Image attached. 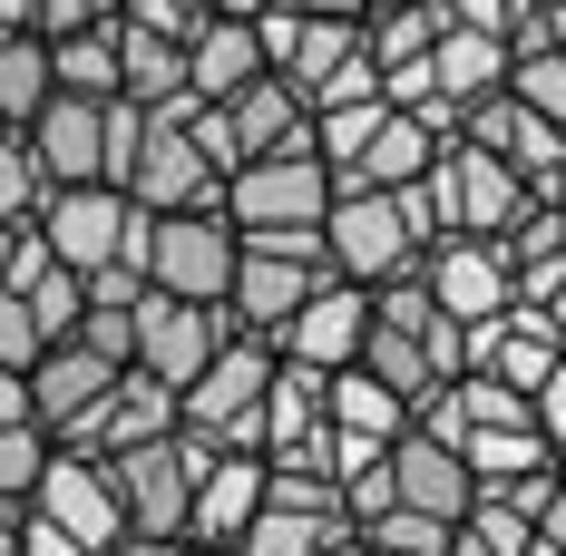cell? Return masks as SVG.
<instances>
[{"instance_id":"6da1fadb","label":"cell","mask_w":566,"mask_h":556,"mask_svg":"<svg viewBox=\"0 0 566 556\" xmlns=\"http://www.w3.org/2000/svg\"><path fill=\"white\" fill-rule=\"evenodd\" d=\"M226 216L244 244H283V254H323V216H333V167L323 147H264L226 176ZM333 264V254H323Z\"/></svg>"},{"instance_id":"7a4b0ae2","label":"cell","mask_w":566,"mask_h":556,"mask_svg":"<svg viewBox=\"0 0 566 556\" xmlns=\"http://www.w3.org/2000/svg\"><path fill=\"white\" fill-rule=\"evenodd\" d=\"M147 206L117 186V176H88V186H50L40 196V234H50L59 264H78V274H98V264H137L147 274Z\"/></svg>"},{"instance_id":"3957f363","label":"cell","mask_w":566,"mask_h":556,"mask_svg":"<svg viewBox=\"0 0 566 556\" xmlns=\"http://www.w3.org/2000/svg\"><path fill=\"white\" fill-rule=\"evenodd\" d=\"M323 254H333V274H352V283H391V274H420L430 234H420V216H410L400 186H333Z\"/></svg>"},{"instance_id":"277c9868","label":"cell","mask_w":566,"mask_h":556,"mask_svg":"<svg viewBox=\"0 0 566 556\" xmlns=\"http://www.w3.org/2000/svg\"><path fill=\"white\" fill-rule=\"evenodd\" d=\"M264 381H274V342L234 333L196 381L176 390V430H196L216 449H264Z\"/></svg>"},{"instance_id":"5b68a950","label":"cell","mask_w":566,"mask_h":556,"mask_svg":"<svg viewBox=\"0 0 566 556\" xmlns=\"http://www.w3.org/2000/svg\"><path fill=\"white\" fill-rule=\"evenodd\" d=\"M234 264H244V234L226 206H176L147 224V283L157 293H196V303H226Z\"/></svg>"},{"instance_id":"8992f818","label":"cell","mask_w":566,"mask_h":556,"mask_svg":"<svg viewBox=\"0 0 566 556\" xmlns=\"http://www.w3.org/2000/svg\"><path fill=\"white\" fill-rule=\"evenodd\" d=\"M117 186H127L147 216H176V206H226V167L196 147L186 98L147 117V137H137V157H127V176H117Z\"/></svg>"},{"instance_id":"52a82bcc","label":"cell","mask_w":566,"mask_h":556,"mask_svg":"<svg viewBox=\"0 0 566 556\" xmlns=\"http://www.w3.org/2000/svg\"><path fill=\"white\" fill-rule=\"evenodd\" d=\"M117 479V507H127V527H147V537H186V517H196V449L186 430L167 440H137V449H98Z\"/></svg>"},{"instance_id":"ba28073f","label":"cell","mask_w":566,"mask_h":556,"mask_svg":"<svg viewBox=\"0 0 566 556\" xmlns=\"http://www.w3.org/2000/svg\"><path fill=\"white\" fill-rule=\"evenodd\" d=\"M234 333H244V323H234L226 303H196V293H157V283L137 293V361H147L157 381H176V390L196 381V371H206V361H216Z\"/></svg>"},{"instance_id":"9c48e42d","label":"cell","mask_w":566,"mask_h":556,"mask_svg":"<svg viewBox=\"0 0 566 556\" xmlns=\"http://www.w3.org/2000/svg\"><path fill=\"white\" fill-rule=\"evenodd\" d=\"M459 137H479L489 157H509L527 196H557V186H566V117L527 108L517 88H489V98H469V127H459Z\"/></svg>"},{"instance_id":"30bf717a","label":"cell","mask_w":566,"mask_h":556,"mask_svg":"<svg viewBox=\"0 0 566 556\" xmlns=\"http://www.w3.org/2000/svg\"><path fill=\"white\" fill-rule=\"evenodd\" d=\"M127 371V361H108L98 342H78V333H59L40 361H30V420L50 430L59 449H78V430L98 420V400H108V381Z\"/></svg>"},{"instance_id":"8fae6325","label":"cell","mask_w":566,"mask_h":556,"mask_svg":"<svg viewBox=\"0 0 566 556\" xmlns=\"http://www.w3.org/2000/svg\"><path fill=\"white\" fill-rule=\"evenodd\" d=\"M30 507H40V517H59L69 537H88L98 556L127 537V507H117V479H108V459H98V449H59V440H50Z\"/></svg>"},{"instance_id":"7c38bea8","label":"cell","mask_w":566,"mask_h":556,"mask_svg":"<svg viewBox=\"0 0 566 556\" xmlns=\"http://www.w3.org/2000/svg\"><path fill=\"white\" fill-rule=\"evenodd\" d=\"M420 283L440 293V313H450V323H489V313H509V303H517L499 234H440V244L420 254Z\"/></svg>"},{"instance_id":"4fadbf2b","label":"cell","mask_w":566,"mask_h":556,"mask_svg":"<svg viewBox=\"0 0 566 556\" xmlns=\"http://www.w3.org/2000/svg\"><path fill=\"white\" fill-rule=\"evenodd\" d=\"M361 333H371V283L352 274H323L303 303H293V323L274 333V352H293V361H323V371H342V361H361Z\"/></svg>"},{"instance_id":"5bb4252c","label":"cell","mask_w":566,"mask_h":556,"mask_svg":"<svg viewBox=\"0 0 566 556\" xmlns=\"http://www.w3.org/2000/svg\"><path fill=\"white\" fill-rule=\"evenodd\" d=\"M333 274L323 254H283V244H244V264H234V293H226V313L244 323V333H264L274 342L283 323H293V303L313 293V283Z\"/></svg>"},{"instance_id":"9a60e30c","label":"cell","mask_w":566,"mask_h":556,"mask_svg":"<svg viewBox=\"0 0 566 556\" xmlns=\"http://www.w3.org/2000/svg\"><path fill=\"white\" fill-rule=\"evenodd\" d=\"M186 449H196V517H186V537H226L264 507V449H216L186 430Z\"/></svg>"},{"instance_id":"2e32d148","label":"cell","mask_w":566,"mask_h":556,"mask_svg":"<svg viewBox=\"0 0 566 556\" xmlns=\"http://www.w3.org/2000/svg\"><path fill=\"white\" fill-rule=\"evenodd\" d=\"M30 147H40V176H50V186L108 176V98H69V88H50V108L30 117Z\"/></svg>"},{"instance_id":"e0dca14e","label":"cell","mask_w":566,"mask_h":556,"mask_svg":"<svg viewBox=\"0 0 566 556\" xmlns=\"http://www.w3.org/2000/svg\"><path fill=\"white\" fill-rule=\"evenodd\" d=\"M391 489H400V507H430V517H469V499H479L469 449L440 440V430H420V420L391 440Z\"/></svg>"},{"instance_id":"ac0fdd59","label":"cell","mask_w":566,"mask_h":556,"mask_svg":"<svg viewBox=\"0 0 566 556\" xmlns=\"http://www.w3.org/2000/svg\"><path fill=\"white\" fill-rule=\"evenodd\" d=\"M244 78H264L254 10H206V20L186 30V88H196V98H234Z\"/></svg>"},{"instance_id":"d6986e66","label":"cell","mask_w":566,"mask_h":556,"mask_svg":"<svg viewBox=\"0 0 566 556\" xmlns=\"http://www.w3.org/2000/svg\"><path fill=\"white\" fill-rule=\"evenodd\" d=\"M176 430V381H157L147 361H127L98 400V420L78 430V449H137V440H167Z\"/></svg>"},{"instance_id":"ffe728a7","label":"cell","mask_w":566,"mask_h":556,"mask_svg":"<svg viewBox=\"0 0 566 556\" xmlns=\"http://www.w3.org/2000/svg\"><path fill=\"white\" fill-rule=\"evenodd\" d=\"M234 137H244V157H264V147H313V98L283 78V69H264V78H244L226 98Z\"/></svg>"},{"instance_id":"44dd1931","label":"cell","mask_w":566,"mask_h":556,"mask_svg":"<svg viewBox=\"0 0 566 556\" xmlns=\"http://www.w3.org/2000/svg\"><path fill=\"white\" fill-rule=\"evenodd\" d=\"M430 157H440V137H430L410 108H381V127H371V137L333 167V186H410Z\"/></svg>"},{"instance_id":"7402d4cb","label":"cell","mask_w":566,"mask_h":556,"mask_svg":"<svg viewBox=\"0 0 566 556\" xmlns=\"http://www.w3.org/2000/svg\"><path fill=\"white\" fill-rule=\"evenodd\" d=\"M313 430H333V371H323V361L274 352V381H264V449L313 440Z\"/></svg>"},{"instance_id":"603a6c76","label":"cell","mask_w":566,"mask_h":556,"mask_svg":"<svg viewBox=\"0 0 566 556\" xmlns=\"http://www.w3.org/2000/svg\"><path fill=\"white\" fill-rule=\"evenodd\" d=\"M117 88L147 98V108H176V98H186V40L117 10Z\"/></svg>"},{"instance_id":"cb8c5ba5","label":"cell","mask_w":566,"mask_h":556,"mask_svg":"<svg viewBox=\"0 0 566 556\" xmlns=\"http://www.w3.org/2000/svg\"><path fill=\"white\" fill-rule=\"evenodd\" d=\"M430 69H440V98H489V88H509V40L499 30H469V20H450L440 30V50H430Z\"/></svg>"},{"instance_id":"d4e9b609","label":"cell","mask_w":566,"mask_h":556,"mask_svg":"<svg viewBox=\"0 0 566 556\" xmlns=\"http://www.w3.org/2000/svg\"><path fill=\"white\" fill-rule=\"evenodd\" d=\"M333 430H352V440H400V430H410V400H400L371 361H342L333 371Z\"/></svg>"},{"instance_id":"484cf974","label":"cell","mask_w":566,"mask_h":556,"mask_svg":"<svg viewBox=\"0 0 566 556\" xmlns=\"http://www.w3.org/2000/svg\"><path fill=\"white\" fill-rule=\"evenodd\" d=\"M469 479L479 489H509V479H527V469H557V440L537 430V420H499V430H469Z\"/></svg>"},{"instance_id":"4316f807","label":"cell","mask_w":566,"mask_h":556,"mask_svg":"<svg viewBox=\"0 0 566 556\" xmlns=\"http://www.w3.org/2000/svg\"><path fill=\"white\" fill-rule=\"evenodd\" d=\"M50 88H69V98H117V20L59 30L50 40Z\"/></svg>"},{"instance_id":"83f0119b","label":"cell","mask_w":566,"mask_h":556,"mask_svg":"<svg viewBox=\"0 0 566 556\" xmlns=\"http://www.w3.org/2000/svg\"><path fill=\"white\" fill-rule=\"evenodd\" d=\"M333 527H352V517H323V507H283V499H264L244 527H234V556H313Z\"/></svg>"},{"instance_id":"f1b7e54d","label":"cell","mask_w":566,"mask_h":556,"mask_svg":"<svg viewBox=\"0 0 566 556\" xmlns=\"http://www.w3.org/2000/svg\"><path fill=\"white\" fill-rule=\"evenodd\" d=\"M440 30H450V10H440V0H391V10H361V40H371V59H381V69L440 50Z\"/></svg>"},{"instance_id":"f546056e","label":"cell","mask_w":566,"mask_h":556,"mask_svg":"<svg viewBox=\"0 0 566 556\" xmlns=\"http://www.w3.org/2000/svg\"><path fill=\"white\" fill-rule=\"evenodd\" d=\"M40 459H50V430H40V420H10V430H0V517H30Z\"/></svg>"},{"instance_id":"4dcf8cb0","label":"cell","mask_w":566,"mask_h":556,"mask_svg":"<svg viewBox=\"0 0 566 556\" xmlns=\"http://www.w3.org/2000/svg\"><path fill=\"white\" fill-rule=\"evenodd\" d=\"M40 196H50V176H40L30 127H0V216H40Z\"/></svg>"},{"instance_id":"1f68e13d","label":"cell","mask_w":566,"mask_h":556,"mask_svg":"<svg viewBox=\"0 0 566 556\" xmlns=\"http://www.w3.org/2000/svg\"><path fill=\"white\" fill-rule=\"evenodd\" d=\"M509 88L527 98V108L566 117V50H509Z\"/></svg>"},{"instance_id":"d6a6232c","label":"cell","mask_w":566,"mask_h":556,"mask_svg":"<svg viewBox=\"0 0 566 556\" xmlns=\"http://www.w3.org/2000/svg\"><path fill=\"white\" fill-rule=\"evenodd\" d=\"M40 352H50V333H40L30 293H10V283H0V361H10V371H30Z\"/></svg>"},{"instance_id":"836d02e7","label":"cell","mask_w":566,"mask_h":556,"mask_svg":"<svg viewBox=\"0 0 566 556\" xmlns=\"http://www.w3.org/2000/svg\"><path fill=\"white\" fill-rule=\"evenodd\" d=\"M78 342H98L108 361H137V303H88L78 313Z\"/></svg>"},{"instance_id":"e575fe53","label":"cell","mask_w":566,"mask_h":556,"mask_svg":"<svg viewBox=\"0 0 566 556\" xmlns=\"http://www.w3.org/2000/svg\"><path fill=\"white\" fill-rule=\"evenodd\" d=\"M98 20H117V0H40V40H59V30H98Z\"/></svg>"},{"instance_id":"d590c367","label":"cell","mask_w":566,"mask_h":556,"mask_svg":"<svg viewBox=\"0 0 566 556\" xmlns=\"http://www.w3.org/2000/svg\"><path fill=\"white\" fill-rule=\"evenodd\" d=\"M20 556H98V547H88V537H69L59 517H40V507H30V517H20Z\"/></svg>"},{"instance_id":"8d00e7d4","label":"cell","mask_w":566,"mask_h":556,"mask_svg":"<svg viewBox=\"0 0 566 556\" xmlns=\"http://www.w3.org/2000/svg\"><path fill=\"white\" fill-rule=\"evenodd\" d=\"M117 10H127V20H147V30H176V40H186L216 0H117Z\"/></svg>"},{"instance_id":"74e56055","label":"cell","mask_w":566,"mask_h":556,"mask_svg":"<svg viewBox=\"0 0 566 556\" xmlns=\"http://www.w3.org/2000/svg\"><path fill=\"white\" fill-rule=\"evenodd\" d=\"M537 430H547V440H566V361L537 381Z\"/></svg>"},{"instance_id":"f35d334b","label":"cell","mask_w":566,"mask_h":556,"mask_svg":"<svg viewBox=\"0 0 566 556\" xmlns=\"http://www.w3.org/2000/svg\"><path fill=\"white\" fill-rule=\"evenodd\" d=\"M10 420H30V371L0 361V430H10Z\"/></svg>"},{"instance_id":"ab89813d","label":"cell","mask_w":566,"mask_h":556,"mask_svg":"<svg viewBox=\"0 0 566 556\" xmlns=\"http://www.w3.org/2000/svg\"><path fill=\"white\" fill-rule=\"evenodd\" d=\"M108 556H186V537H147V527H127Z\"/></svg>"},{"instance_id":"60d3db41","label":"cell","mask_w":566,"mask_h":556,"mask_svg":"<svg viewBox=\"0 0 566 556\" xmlns=\"http://www.w3.org/2000/svg\"><path fill=\"white\" fill-rule=\"evenodd\" d=\"M313 556H371V537H361V527H333V537H323Z\"/></svg>"},{"instance_id":"b9f144b4","label":"cell","mask_w":566,"mask_h":556,"mask_svg":"<svg viewBox=\"0 0 566 556\" xmlns=\"http://www.w3.org/2000/svg\"><path fill=\"white\" fill-rule=\"evenodd\" d=\"M40 20V0H0V30H30Z\"/></svg>"},{"instance_id":"7bdbcfd3","label":"cell","mask_w":566,"mask_h":556,"mask_svg":"<svg viewBox=\"0 0 566 556\" xmlns=\"http://www.w3.org/2000/svg\"><path fill=\"white\" fill-rule=\"evenodd\" d=\"M293 10H342V20H361V0H293Z\"/></svg>"},{"instance_id":"ee69618b","label":"cell","mask_w":566,"mask_h":556,"mask_svg":"<svg viewBox=\"0 0 566 556\" xmlns=\"http://www.w3.org/2000/svg\"><path fill=\"white\" fill-rule=\"evenodd\" d=\"M0 556H20V517H0Z\"/></svg>"},{"instance_id":"f6af8a7d","label":"cell","mask_w":566,"mask_h":556,"mask_svg":"<svg viewBox=\"0 0 566 556\" xmlns=\"http://www.w3.org/2000/svg\"><path fill=\"white\" fill-rule=\"evenodd\" d=\"M216 10H264V0H216Z\"/></svg>"},{"instance_id":"bcb514c9","label":"cell","mask_w":566,"mask_h":556,"mask_svg":"<svg viewBox=\"0 0 566 556\" xmlns=\"http://www.w3.org/2000/svg\"><path fill=\"white\" fill-rule=\"evenodd\" d=\"M547 313H557V323H566V293H557V303H547Z\"/></svg>"},{"instance_id":"7dc6e473","label":"cell","mask_w":566,"mask_h":556,"mask_svg":"<svg viewBox=\"0 0 566 556\" xmlns=\"http://www.w3.org/2000/svg\"><path fill=\"white\" fill-rule=\"evenodd\" d=\"M361 10H391V0H361Z\"/></svg>"},{"instance_id":"c3c4849f","label":"cell","mask_w":566,"mask_h":556,"mask_svg":"<svg viewBox=\"0 0 566 556\" xmlns=\"http://www.w3.org/2000/svg\"><path fill=\"white\" fill-rule=\"evenodd\" d=\"M371 556H400V547H371Z\"/></svg>"},{"instance_id":"681fc988","label":"cell","mask_w":566,"mask_h":556,"mask_svg":"<svg viewBox=\"0 0 566 556\" xmlns=\"http://www.w3.org/2000/svg\"><path fill=\"white\" fill-rule=\"evenodd\" d=\"M557 206H566V186H557Z\"/></svg>"},{"instance_id":"f907efd6","label":"cell","mask_w":566,"mask_h":556,"mask_svg":"<svg viewBox=\"0 0 566 556\" xmlns=\"http://www.w3.org/2000/svg\"><path fill=\"white\" fill-rule=\"evenodd\" d=\"M0 127H10V117H0Z\"/></svg>"}]
</instances>
